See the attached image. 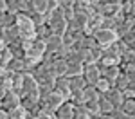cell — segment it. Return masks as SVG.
Returning <instances> with one entry per match:
<instances>
[{
	"label": "cell",
	"mask_w": 135,
	"mask_h": 119,
	"mask_svg": "<svg viewBox=\"0 0 135 119\" xmlns=\"http://www.w3.org/2000/svg\"><path fill=\"white\" fill-rule=\"evenodd\" d=\"M16 25L20 29L22 38L25 40H34V34H36V25L31 20V16L27 13H18L16 15Z\"/></svg>",
	"instance_id": "6da1fadb"
},
{
	"label": "cell",
	"mask_w": 135,
	"mask_h": 119,
	"mask_svg": "<svg viewBox=\"0 0 135 119\" xmlns=\"http://www.w3.org/2000/svg\"><path fill=\"white\" fill-rule=\"evenodd\" d=\"M45 53H47V43L43 42V40H36V38H34L32 43H31V47L25 51V56H27V58H31L32 61L40 63Z\"/></svg>",
	"instance_id": "7a4b0ae2"
},
{
	"label": "cell",
	"mask_w": 135,
	"mask_h": 119,
	"mask_svg": "<svg viewBox=\"0 0 135 119\" xmlns=\"http://www.w3.org/2000/svg\"><path fill=\"white\" fill-rule=\"evenodd\" d=\"M94 38L101 47H108V45H112V43H115L119 40V34L115 31H112V29H97L94 32Z\"/></svg>",
	"instance_id": "3957f363"
},
{
	"label": "cell",
	"mask_w": 135,
	"mask_h": 119,
	"mask_svg": "<svg viewBox=\"0 0 135 119\" xmlns=\"http://www.w3.org/2000/svg\"><path fill=\"white\" fill-rule=\"evenodd\" d=\"M83 78L85 81H86V85H95L99 79H101V72H99V69H97V65L95 63H85L83 65Z\"/></svg>",
	"instance_id": "277c9868"
},
{
	"label": "cell",
	"mask_w": 135,
	"mask_h": 119,
	"mask_svg": "<svg viewBox=\"0 0 135 119\" xmlns=\"http://www.w3.org/2000/svg\"><path fill=\"white\" fill-rule=\"evenodd\" d=\"M0 40L6 43V45H11V43L20 42V40H22V34H20L18 25H11V27L2 29V32H0Z\"/></svg>",
	"instance_id": "5b68a950"
},
{
	"label": "cell",
	"mask_w": 135,
	"mask_h": 119,
	"mask_svg": "<svg viewBox=\"0 0 135 119\" xmlns=\"http://www.w3.org/2000/svg\"><path fill=\"white\" fill-rule=\"evenodd\" d=\"M54 90H58L65 99H69L70 94H72V90H70V79L67 76H56V79H54Z\"/></svg>",
	"instance_id": "8992f818"
},
{
	"label": "cell",
	"mask_w": 135,
	"mask_h": 119,
	"mask_svg": "<svg viewBox=\"0 0 135 119\" xmlns=\"http://www.w3.org/2000/svg\"><path fill=\"white\" fill-rule=\"evenodd\" d=\"M20 101H22L20 94H16L15 90H7L6 96H4V99H2V108H4L6 112H9L13 108L20 107Z\"/></svg>",
	"instance_id": "52a82bcc"
},
{
	"label": "cell",
	"mask_w": 135,
	"mask_h": 119,
	"mask_svg": "<svg viewBox=\"0 0 135 119\" xmlns=\"http://www.w3.org/2000/svg\"><path fill=\"white\" fill-rule=\"evenodd\" d=\"M54 119H74V105L67 99L60 108H56Z\"/></svg>",
	"instance_id": "ba28073f"
},
{
	"label": "cell",
	"mask_w": 135,
	"mask_h": 119,
	"mask_svg": "<svg viewBox=\"0 0 135 119\" xmlns=\"http://www.w3.org/2000/svg\"><path fill=\"white\" fill-rule=\"evenodd\" d=\"M99 61H103L106 67H110V65H119V63H121V54L115 53L112 47H104L103 58H101Z\"/></svg>",
	"instance_id": "9c48e42d"
},
{
	"label": "cell",
	"mask_w": 135,
	"mask_h": 119,
	"mask_svg": "<svg viewBox=\"0 0 135 119\" xmlns=\"http://www.w3.org/2000/svg\"><path fill=\"white\" fill-rule=\"evenodd\" d=\"M103 96L106 97V99H108V101H110V103H112L115 108H121L123 101H124V94H123L119 88H115V87H112L108 92H104Z\"/></svg>",
	"instance_id": "30bf717a"
},
{
	"label": "cell",
	"mask_w": 135,
	"mask_h": 119,
	"mask_svg": "<svg viewBox=\"0 0 135 119\" xmlns=\"http://www.w3.org/2000/svg\"><path fill=\"white\" fill-rule=\"evenodd\" d=\"M38 90V81L34 79L32 74H23V85H22V96L23 94H31Z\"/></svg>",
	"instance_id": "8fae6325"
},
{
	"label": "cell",
	"mask_w": 135,
	"mask_h": 119,
	"mask_svg": "<svg viewBox=\"0 0 135 119\" xmlns=\"http://www.w3.org/2000/svg\"><path fill=\"white\" fill-rule=\"evenodd\" d=\"M45 43H47V53H54L56 54L63 47V36H60V34H51Z\"/></svg>",
	"instance_id": "7c38bea8"
},
{
	"label": "cell",
	"mask_w": 135,
	"mask_h": 119,
	"mask_svg": "<svg viewBox=\"0 0 135 119\" xmlns=\"http://www.w3.org/2000/svg\"><path fill=\"white\" fill-rule=\"evenodd\" d=\"M65 101H67V99H65V97H63L61 94L58 92V90H54V92H52L51 96L47 97V101H45L43 105H49V107H51L52 110H56V108H60V107H61V105L65 103Z\"/></svg>",
	"instance_id": "4fadbf2b"
},
{
	"label": "cell",
	"mask_w": 135,
	"mask_h": 119,
	"mask_svg": "<svg viewBox=\"0 0 135 119\" xmlns=\"http://www.w3.org/2000/svg\"><path fill=\"white\" fill-rule=\"evenodd\" d=\"M121 72H123V70H121L119 65H110V67H106L103 72H101V76H103L104 79H108V81L114 85V81L117 79V76L121 74Z\"/></svg>",
	"instance_id": "5bb4252c"
},
{
	"label": "cell",
	"mask_w": 135,
	"mask_h": 119,
	"mask_svg": "<svg viewBox=\"0 0 135 119\" xmlns=\"http://www.w3.org/2000/svg\"><path fill=\"white\" fill-rule=\"evenodd\" d=\"M114 87L115 88H119L121 92H124L126 88H130V78L126 72H121V74L117 76V79L114 81Z\"/></svg>",
	"instance_id": "9a60e30c"
},
{
	"label": "cell",
	"mask_w": 135,
	"mask_h": 119,
	"mask_svg": "<svg viewBox=\"0 0 135 119\" xmlns=\"http://www.w3.org/2000/svg\"><path fill=\"white\" fill-rule=\"evenodd\" d=\"M52 67H54V72H56V76H65L69 63H67L63 58H58V54H56V60L52 61Z\"/></svg>",
	"instance_id": "2e32d148"
},
{
	"label": "cell",
	"mask_w": 135,
	"mask_h": 119,
	"mask_svg": "<svg viewBox=\"0 0 135 119\" xmlns=\"http://www.w3.org/2000/svg\"><path fill=\"white\" fill-rule=\"evenodd\" d=\"M83 92H85V101H97L101 97V92L92 85H86L83 88Z\"/></svg>",
	"instance_id": "e0dca14e"
},
{
	"label": "cell",
	"mask_w": 135,
	"mask_h": 119,
	"mask_svg": "<svg viewBox=\"0 0 135 119\" xmlns=\"http://www.w3.org/2000/svg\"><path fill=\"white\" fill-rule=\"evenodd\" d=\"M52 34L51 27L47 25V23H43V25H38L36 27V34H34V38L36 40H43V42H47V38Z\"/></svg>",
	"instance_id": "ac0fdd59"
},
{
	"label": "cell",
	"mask_w": 135,
	"mask_h": 119,
	"mask_svg": "<svg viewBox=\"0 0 135 119\" xmlns=\"http://www.w3.org/2000/svg\"><path fill=\"white\" fill-rule=\"evenodd\" d=\"M97 103H99V112H101V114H112V112L115 110V107L103 96V94H101V97L97 99Z\"/></svg>",
	"instance_id": "d6986e66"
},
{
	"label": "cell",
	"mask_w": 135,
	"mask_h": 119,
	"mask_svg": "<svg viewBox=\"0 0 135 119\" xmlns=\"http://www.w3.org/2000/svg\"><path fill=\"white\" fill-rule=\"evenodd\" d=\"M65 76H67V78H74V76H83V63H69Z\"/></svg>",
	"instance_id": "ffe728a7"
},
{
	"label": "cell",
	"mask_w": 135,
	"mask_h": 119,
	"mask_svg": "<svg viewBox=\"0 0 135 119\" xmlns=\"http://www.w3.org/2000/svg\"><path fill=\"white\" fill-rule=\"evenodd\" d=\"M11 49V54H13V58H16V60H23L25 58V49L22 47V43L20 42H16V43H11V45H7Z\"/></svg>",
	"instance_id": "44dd1931"
},
{
	"label": "cell",
	"mask_w": 135,
	"mask_h": 119,
	"mask_svg": "<svg viewBox=\"0 0 135 119\" xmlns=\"http://www.w3.org/2000/svg\"><path fill=\"white\" fill-rule=\"evenodd\" d=\"M130 63H135V51L132 47L124 54H121V63H119V67L123 69V67H126V65H130Z\"/></svg>",
	"instance_id": "7402d4cb"
},
{
	"label": "cell",
	"mask_w": 135,
	"mask_h": 119,
	"mask_svg": "<svg viewBox=\"0 0 135 119\" xmlns=\"http://www.w3.org/2000/svg\"><path fill=\"white\" fill-rule=\"evenodd\" d=\"M6 69L11 70V72H22V74H23V60H16V58H13V60L7 61Z\"/></svg>",
	"instance_id": "603a6c76"
},
{
	"label": "cell",
	"mask_w": 135,
	"mask_h": 119,
	"mask_svg": "<svg viewBox=\"0 0 135 119\" xmlns=\"http://www.w3.org/2000/svg\"><path fill=\"white\" fill-rule=\"evenodd\" d=\"M70 79V90H83L86 87V81H85L83 76H74V78H69Z\"/></svg>",
	"instance_id": "cb8c5ba5"
},
{
	"label": "cell",
	"mask_w": 135,
	"mask_h": 119,
	"mask_svg": "<svg viewBox=\"0 0 135 119\" xmlns=\"http://www.w3.org/2000/svg\"><path fill=\"white\" fill-rule=\"evenodd\" d=\"M7 117H9V119H25V117H27V110L20 105V107L9 110V112H7Z\"/></svg>",
	"instance_id": "d4e9b609"
},
{
	"label": "cell",
	"mask_w": 135,
	"mask_h": 119,
	"mask_svg": "<svg viewBox=\"0 0 135 119\" xmlns=\"http://www.w3.org/2000/svg\"><path fill=\"white\" fill-rule=\"evenodd\" d=\"M27 15L31 16V20L34 22V25H36V27H38V25H43V23H47V16H45V13H38V11H29Z\"/></svg>",
	"instance_id": "484cf974"
},
{
	"label": "cell",
	"mask_w": 135,
	"mask_h": 119,
	"mask_svg": "<svg viewBox=\"0 0 135 119\" xmlns=\"http://www.w3.org/2000/svg\"><path fill=\"white\" fill-rule=\"evenodd\" d=\"M121 110L124 112L126 116H132V114H135V101L132 99V97H126L124 101H123V105H121Z\"/></svg>",
	"instance_id": "4316f807"
},
{
	"label": "cell",
	"mask_w": 135,
	"mask_h": 119,
	"mask_svg": "<svg viewBox=\"0 0 135 119\" xmlns=\"http://www.w3.org/2000/svg\"><path fill=\"white\" fill-rule=\"evenodd\" d=\"M69 101L72 105H83L85 103V92L83 90H72V94L69 97Z\"/></svg>",
	"instance_id": "83f0119b"
},
{
	"label": "cell",
	"mask_w": 135,
	"mask_h": 119,
	"mask_svg": "<svg viewBox=\"0 0 135 119\" xmlns=\"http://www.w3.org/2000/svg\"><path fill=\"white\" fill-rule=\"evenodd\" d=\"M85 108H86V112H88V117L99 116V114H101V112H99V103H97V101H85Z\"/></svg>",
	"instance_id": "f1b7e54d"
},
{
	"label": "cell",
	"mask_w": 135,
	"mask_h": 119,
	"mask_svg": "<svg viewBox=\"0 0 135 119\" xmlns=\"http://www.w3.org/2000/svg\"><path fill=\"white\" fill-rule=\"evenodd\" d=\"M76 34H72L70 31H67L63 34V47H67V49H74V45H76Z\"/></svg>",
	"instance_id": "f546056e"
},
{
	"label": "cell",
	"mask_w": 135,
	"mask_h": 119,
	"mask_svg": "<svg viewBox=\"0 0 135 119\" xmlns=\"http://www.w3.org/2000/svg\"><path fill=\"white\" fill-rule=\"evenodd\" d=\"M95 88H97V90H99V92H101V94H104V92H108V90H110V88H112V83H110V81H108V79H104L103 76H101V79H99V81H97V83H95Z\"/></svg>",
	"instance_id": "4dcf8cb0"
},
{
	"label": "cell",
	"mask_w": 135,
	"mask_h": 119,
	"mask_svg": "<svg viewBox=\"0 0 135 119\" xmlns=\"http://www.w3.org/2000/svg\"><path fill=\"white\" fill-rule=\"evenodd\" d=\"M32 6L38 13H47V0H32Z\"/></svg>",
	"instance_id": "1f68e13d"
},
{
	"label": "cell",
	"mask_w": 135,
	"mask_h": 119,
	"mask_svg": "<svg viewBox=\"0 0 135 119\" xmlns=\"http://www.w3.org/2000/svg\"><path fill=\"white\" fill-rule=\"evenodd\" d=\"M76 16V11H74V7H63V18L67 22H70Z\"/></svg>",
	"instance_id": "d6a6232c"
},
{
	"label": "cell",
	"mask_w": 135,
	"mask_h": 119,
	"mask_svg": "<svg viewBox=\"0 0 135 119\" xmlns=\"http://www.w3.org/2000/svg\"><path fill=\"white\" fill-rule=\"evenodd\" d=\"M60 7V0H47V11H54Z\"/></svg>",
	"instance_id": "836d02e7"
},
{
	"label": "cell",
	"mask_w": 135,
	"mask_h": 119,
	"mask_svg": "<svg viewBox=\"0 0 135 119\" xmlns=\"http://www.w3.org/2000/svg\"><path fill=\"white\" fill-rule=\"evenodd\" d=\"M76 0H60V6L61 7H74Z\"/></svg>",
	"instance_id": "e575fe53"
},
{
	"label": "cell",
	"mask_w": 135,
	"mask_h": 119,
	"mask_svg": "<svg viewBox=\"0 0 135 119\" xmlns=\"http://www.w3.org/2000/svg\"><path fill=\"white\" fill-rule=\"evenodd\" d=\"M0 119H9L7 117V112H6L4 108H0Z\"/></svg>",
	"instance_id": "d590c367"
},
{
	"label": "cell",
	"mask_w": 135,
	"mask_h": 119,
	"mask_svg": "<svg viewBox=\"0 0 135 119\" xmlns=\"http://www.w3.org/2000/svg\"><path fill=\"white\" fill-rule=\"evenodd\" d=\"M6 70H7V69H6V67H4V65H0V78H2V76L6 74Z\"/></svg>",
	"instance_id": "8d00e7d4"
},
{
	"label": "cell",
	"mask_w": 135,
	"mask_h": 119,
	"mask_svg": "<svg viewBox=\"0 0 135 119\" xmlns=\"http://www.w3.org/2000/svg\"><path fill=\"white\" fill-rule=\"evenodd\" d=\"M4 45H6V43H4V42H2V40H0V51L4 49Z\"/></svg>",
	"instance_id": "74e56055"
},
{
	"label": "cell",
	"mask_w": 135,
	"mask_h": 119,
	"mask_svg": "<svg viewBox=\"0 0 135 119\" xmlns=\"http://www.w3.org/2000/svg\"><path fill=\"white\" fill-rule=\"evenodd\" d=\"M92 2H99V0H92Z\"/></svg>",
	"instance_id": "f35d334b"
}]
</instances>
